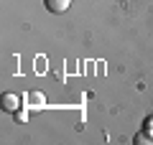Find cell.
Returning a JSON list of instances; mask_svg holds the SVG:
<instances>
[{
  "mask_svg": "<svg viewBox=\"0 0 153 145\" xmlns=\"http://www.w3.org/2000/svg\"><path fill=\"white\" fill-rule=\"evenodd\" d=\"M26 102L31 104L33 112H38V109H44V107H46V97L41 94V92H28V94H26Z\"/></svg>",
  "mask_w": 153,
  "mask_h": 145,
  "instance_id": "cell-1",
  "label": "cell"
},
{
  "mask_svg": "<svg viewBox=\"0 0 153 145\" xmlns=\"http://www.w3.org/2000/svg\"><path fill=\"white\" fill-rule=\"evenodd\" d=\"M44 5H46V10H51V13H66L69 10V5H71V0H44Z\"/></svg>",
  "mask_w": 153,
  "mask_h": 145,
  "instance_id": "cell-2",
  "label": "cell"
},
{
  "mask_svg": "<svg viewBox=\"0 0 153 145\" xmlns=\"http://www.w3.org/2000/svg\"><path fill=\"white\" fill-rule=\"evenodd\" d=\"M3 109H5V112H18V109H21V97L3 94Z\"/></svg>",
  "mask_w": 153,
  "mask_h": 145,
  "instance_id": "cell-3",
  "label": "cell"
},
{
  "mask_svg": "<svg viewBox=\"0 0 153 145\" xmlns=\"http://www.w3.org/2000/svg\"><path fill=\"white\" fill-rule=\"evenodd\" d=\"M13 117H16V122H28V109H18V112H13Z\"/></svg>",
  "mask_w": 153,
  "mask_h": 145,
  "instance_id": "cell-4",
  "label": "cell"
},
{
  "mask_svg": "<svg viewBox=\"0 0 153 145\" xmlns=\"http://www.w3.org/2000/svg\"><path fill=\"white\" fill-rule=\"evenodd\" d=\"M151 140H153V135H148L146 130H143V132H138V135H135V143H138V145H140V143H151Z\"/></svg>",
  "mask_w": 153,
  "mask_h": 145,
  "instance_id": "cell-5",
  "label": "cell"
},
{
  "mask_svg": "<svg viewBox=\"0 0 153 145\" xmlns=\"http://www.w3.org/2000/svg\"><path fill=\"white\" fill-rule=\"evenodd\" d=\"M143 130H146L148 135H153V117H146V122H143Z\"/></svg>",
  "mask_w": 153,
  "mask_h": 145,
  "instance_id": "cell-6",
  "label": "cell"
}]
</instances>
